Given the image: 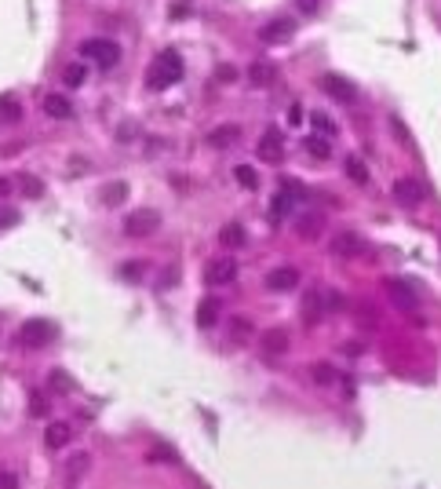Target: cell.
I'll return each instance as SVG.
<instances>
[{"label": "cell", "instance_id": "cell-28", "mask_svg": "<svg viewBox=\"0 0 441 489\" xmlns=\"http://www.w3.org/2000/svg\"><path fill=\"white\" fill-rule=\"evenodd\" d=\"M346 175L354 179L357 186H365V183H369V169H365V161H361V157H346Z\"/></svg>", "mask_w": 441, "mask_h": 489}, {"label": "cell", "instance_id": "cell-18", "mask_svg": "<svg viewBox=\"0 0 441 489\" xmlns=\"http://www.w3.org/2000/svg\"><path fill=\"white\" fill-rule=\"evenodd\" d=\"M274 77H277V66H274V62H263V59H259V62H252V66H248V81H252L255 88H270V84H274Z\"/></svg>", "mask_w": 441, "mask_h": 489}, {"label": "cell", "instance_id": "cell-30", "mask_svg": "<svg viewBox=\"0 0 441 489\" xmlns=\"http://www.w3.org/2000/svg\"><path fill=\"white\" fill-rule=\"evenodd\" d=\"M310 376H314V383H321V387H329V383H335V369L329 362H317V365H310Z\"/></svg>", "mask_w": 441, "mask_h": 489}, {"label": "cell", "instance_id": "cell-19", "mask_svg": "<svg viewBox=\"0 0 441 489\" xmlns=\"http://www.w3.org/2000/svg\"><path fill=\"white\" fill-rule=\"evenodd\" d=\"M70 391H77V380L66 369H51L48 372V394H70Z\"/></svg>", "mask_w": 441, "mask_h": 489}, {"label": "cell", "instance_id": "cell-10", "mask_svg": "<svg viewBox=\"0 0 441 489\" xmlns=\"http://www.w3.org/2000/svg\"><path fill=\"white\" fill-rule=\"evenodd\" d=\"M255 153H259V161H281V153H284V139L277 128H266L263 139L255 143Z\"/></svg>", "mask_w": 441, "mask_h": 489}, {"label": "cell", "instance_id": "cell-16", "mask_svg": "<svg viewBox=\"0 0 441 489\" xmlns=\"http://www.w3.org/2000/svg\"><path fill=\"white\" fill-rule=\"evenodd\" d=\"M219 314H223V303H219L215 296H204V300L197 303V325L201 329H212L219 321Z\"/></svg>", "mask_w": 441, "mask_h": 489}, {"label": "cell", "instance_id": "cell-11", "mask_svg": "<svg viewBox=\"0 0 441 489\" xmlns=\"http://www.w3.org/2000/svg\"><path fill=\"white\" fill-rule=\"evenodd\" d=\"M321 88L332 95V99H340V102H357V88L346 81V77H335V73H325L321 77Z\"/></svg>", "mask_w": 441, "mask_h": 489}, {"label": "cell", "instance_id": "cell-14", "mask_svg": "<svg viewBox=\"0 0 441 489\" xmlns=\"http://www.w3.org/2000/svg\"><path fill=\"white\" fill-rule=\"evenodd\" d=\"M391 300L401 307V311H416L420 307V292L409 285V281H391Z\"/></svg>", "mask_w": 441, "mask_h": 489}, {"label": "cell", "instance_id": "cell-2", "mask_svg": "<svg viewBox=\"0 0 441 489\" xmlns=\"http://www.w3.org/2000/svg\"><path fill=\"white\" fill-rule=\"evenodd\" d=\"M81 55L92 59V62H99L102 70H113L117 62H121V44H117V41H106V37H92V41L81 44Z\"/></svg>", "mask_w": 441, "mask_h": 489}, {"label": "cell", "instance_id": "cell-13", "mask_svg": "<svg viewBox=\"0 0 441 489\" xmlns=\"http://www.w3.org/2000/svg\"><path fill=\"white\" fill-rule=\"evenodd\" d=\"M292 33H295V22L292 19H270L263 30H259V37H263L266 44H281V41H288Z\"/></svg>", "mask_w": 441, "mask_h": 489}, {"label": "cell", "instance_id": "cell-35", "mask_svg": "<svg viewBox=\"0 0 441 489\" xmlns=\"http://www.w3.org/2000/svg\"><path fill=\"white\" fill-rule=\"evenodd\" d=\"M8 227H19V209L0 204V230H8Z\"/></svg>", "mask_w": 441, "mask_h": 489}, {"label": "cell", "instance_id": "cell-12", "mask_svg": "<svg viewBox=\"0 0 441 489\" xmlns=\"http://www.w3.org/2000/svg\"><path fill=\"white\" fill-rule=\"evenodd\" d=\"M295 285H300V270L295 267H277L266 274V289L270 292H292Z\"/></svg>", "mask_w": 441, "mask_h": 489}, {"label": "cell", "instance_id": "cell-37", "mask_svg": "<svg viewBox=\"0 0 441 489\" xmlns=\"http://www.w3.org/2000/svg\"><path fill=\"white\" fill-rule=\"evenodd\" d=\"M150 464H175V453L172 449H150Z\"/></svg>", "mask_w": 441, "mask_h": 489}, {"label": "cell", "instance_id": "cell-7", "mask_svg": "<svg viewBox=\"0 0 441 489\" xmlns=\"http://www.w3.org/2000/svg\"><path fill=\"white\" fill-rule=\"evenodd\" d=\"M391 194H394V201L401 204V209H416V204L427 198V190L416 183V179H409V175H401V179H394V186H391Z\"/></svg>", "mask_w": 441, "mask_h": 489}, {"label": "cell", "instance_id": "cell-9", "mask_svg": "<svg viewBox=\"0 0 441 489\" xmlns=\"http://www.w3.org/2000/svg\"><path fill=\"white\" fill-rule=\"evenodd\" d=\"M259 351H263L266 362H277V358L288 351V332L284 329H266L263 340H259Z\"/></svg>", "mask_w": 441, "mask_h": 489}, {"label": "cell", "instance_id": "cell-1", "mask_svg": "<svg viewBox=\"0 0 441 489\" xmlns=\"http://www.w3.org/2000/svg\"><path fill=\"white\" fill-rule=\"evenodd\" d=\"M183 81V55L172 48H164L157 59L150 62V70H146V84H150V92H164V88H172Z\"/></svg>", "mask_w": 441, "mask_h": 489}, {"label": "cell", "instance_id": "cell-34", "mask_svg": "<svg viewBox=\"0 0 441 489\" xmlns=\"http://www.w3.org/2000/svg\"><path fill=\"white\" fill-rule=\"evenodd\" d=\"M317 234H321V220H317V215L300 220V238H317Z\"/></svg>", "mask_w": 441, "mask_h": 489}, {"label": "cell", "instance_id": "cell-42", "mask_svg": "<svg viewBox=\"0 0 441 489\" xmlns=\"http://www.w3.org/2000/svg\"><path fill=\"white\" fill-rule=\"evenodd\" d=\"M11 194V183H8V179H0V198H8Z\"/></svg>", "mask_w": 441, "mask_h": 489}, {"label": "cell", "instance_id": "cell-4", "mask_svg": "<svg viewBox=\"0 0 441 489\" xmlns=\"http://www.w3.org/2000/svg\"><path fill=\"white\" fill-rule=\"evenodd\" d=\"M51 336H55V325L48 318H26L19 329V343H26V347H44Z\"/></svg>", "mask_w": 441, "mask_h": 489}, {"label": "cell", "instance_id": "cell-38", "mask_svg": "<svg viewBox=\"0 0 441 489\" xmlns=\"http://www.w3.org/2000/svg\"><path fill=\"white\" fill-rule=\"evenodd\" d=\"M30 413H33V416H44V413H48L44 394H30Z\"/></svg>", "mask_w": 441, "mask_h": 489}, {"label": "cell", "instance_id": "cell-20", "mask_svg": "<svg viewBox=\"0 0 441 489\" xmlns=\"http://www.w3.org/2000/svg\"><path fill=\"white\" fill-rule=\"evenodd\" d=\"M241 139V128L237 124H223V128H212V135H208V143L215 146V150H226V146H233Z\"/></svg>", "mask_w": 441, "mask_h": 489}, {"label": "cell", "instance_id": "cell-8", "mask_svg": "<svg viewBox=\"0 0 441 489\" xmlns=\"http://www.w3.org/2000/svg\"><path fill=\"white\" fill-rule=\"evenodd\" d=\"M233 278H237V263H233L230 256H219V260H212L208 270H204V285H230Z\"/></svg>", "mask_w": 441, "mask_h": 489}, {"label": "cell", "instance_id": "cell-23", "mask_svg": "<svg viewBox=\"0 0 441 489\" xmlns=\"http://www.w3.org/2000/svg\"><path fill=\"white\" fill-rule=\"evenodd\" d=\"M84 81H88V66H84V62H70V66L62 70V84H66V88H81Z\"/></svg>", "mask_w": 441, "mask_h": 489}, {"label": "cell", "instance_id": "cell-40", "mask_svg": "<svg viewBox=\"0 0 441 489\" xmlns=\"http://www.w3.org/2000/svg\"><path fill=\"white\" fill-rule=\"evenodd\" d=\"M288 121H292V124H300V121H303V106H292V113H288Z\"/></svg>", "mask_w": 441, "mask_h": 489}, {"label": "cell", "instance_id": "cell-3", "mask_svg": "<svg viewBox=\"0 0 441 489\" xmlns=\"http://www.w3.org/2000/svg\"><path fill=\"white\" fill-rule=\"evenodd\" d=\"M300 198H303V186H300V183H281L277 194H274V201H270V212H266L270 223H281L284 215L292 212V204L300 201Z\"/></svg>", "mask_w": 441, "mask_h": 489}, {"label": "cell", "instance_id": "cell-17", "mask_svg": "<svg viewBox=\"0 0 441 489\" xmlns=\"http://www.w3.org/2000/svg\"><path fill=\"white\" fill-rule=\"evenodd\" d=\"M44 113L55 121H70L73 117V102L66 95H44Z\"/></svg>", "mask_w": 441, "mask_h": 489}, {"label": "cell", "instance_id": "cell-27", "mask_svg": "<svg viewBox=\"0 0 441 489\" xmlns=\"http://www.w3.org/2000/svg\"><path fill=\"white\" fill-rule=\"evenodd\" d=\"M19 190H22V194L26 198H44V183H41V179H37V175H19V183H15Z\"/></svg>", "mask_w": 441, "mask_h": 489}, {"label": "cell", "instance_id": "cell-39", "mask_svg": "<svg viewBox=\"0 0 441 489\" xmlns=\"http://www.w3.org/2000/svg\"><path fill=\"white\" fill-rule=\"evenodd\" d=\"M0 486H19L15 474H8V471H0Z\"/></svg>", "mask_w": 441, "mask_h": 489}, {"label": "cell", "instance_id": "cell-41", "mask_svg": "<svg viewBox=\"0 0 441 489\" xmlns=\"http://www.w3.org/2000/svg\"><path fill=\"white\" fill-rule=\"evenodd\" d=\"M300 11H317V0H300Z\"/></svg>", "mask_w": 441, "mask_h": 489}, {"label": "cell", "instance_id": "cell-31", "mask_svg": "<svg viewBox=\"0 0 441 489\" xmlns=\"http://www.w3.org/2000/svg\"><path fill=\"white\" fill-rule=\"evenodd\" d=\"M88 460H92L88 453H77V457L70 460V464H66V479H81V474L88 471Z\"/></svg>", "mask_w": 441, "mask_h": 489}, {"label": "cell", "instance_id": "cell-6", "mask_svg": "<svg viewBox=\"0 0 441 489\" xmlns=\"http://www.w3.org/2000/svg\"><path fill=\"white\" fill-rule=\"evenodd\" d=\"M369 245L361 234H354V230H340V234L332 238V256H340V260H357V256H365Z\"/></svg>", "mask_w": 441, "mask_h": 489}, {"label": "cell", "instance_id": "cell-26", "mask_svg": "<svg viewBox=\"0 0 441 489\" xmlns=\"http://www.w3.org/2000/svg\"><path fill=\"white\" fill-rule=\"evenodd\" d=\"M124 198H128V183H121V179L102 186V204H110V209H113V204H121Z\"/></svg>", "mask_w": 441, "mask_h": 489}, {"label": "cell", "instance_id": "cell-15", "mask_svg": "<svg viewBox=\"0 0 441 489\" xmlns=\"http://www.w3.org/2000/svg\"><path fill=\"white\" fill-rule=\"evenodd\" d=\"M70 439H73V428H70L66 420L48 423V431H44V442H48V449H62V445H70Z\"/></svg>", "mask_w": 441, "mask_h": 489}, {"label": "cell", "instance_id": "cell-36", "mask_svg": "<svg viewBox=\"0 0 441 489\" xmlns=\"http://www.w3.org/2000/svg\"><path fill=\"white\" fill-rule=\"evenodd\" d=\"M215 81H219V84H233V81H237V66H230V62H223V66L215 70Z\"/></svg>", "mask_w": 441, "mask_h": 489}, {"label": "cell", "instance_id": "cell-25", "mask_svg": "<svg viewBox=\"0 0 441 489\" xmlns=\"http://www.w3.org/2000/svg\"><path fill=\"white\" fill-rule=\"evenodd\" d=\"M230 332H233V343H248L252 340V321L241 318V314H233L230 318Z\"/></svg>", "mask_w": 441, "mask_h": 489}, {"label": "cell", "instance_id": "cell-21", "mask_svg": "<svg viewBox=\"0 0 441 489\" xmlns=\"http://www.w3.org/2000/svg\"><path fill=\"white\" fill-rule=\"evenodd\" d=\"M22 121V102L15 95H0V124H15Z\"/></svg>", "mask_w": 441, "mask_h": 489}, {"label": "cell", "instance_id": "cell-33", "mask_svg": "<svg viewBox=\"0 0 441 489\" xmlns=\"http://www.w3.org/2000/svg\"><path fill=\"white\" fill-rule=\"evenodd\" d=\"M317 318H321V300H317V296H306V303H303V321H306V325H314Z\"/></svg>", "mask_w": 441, "mask_h": 489}, {"label": "cell", "instance_id": "cell-5", "mask_svg": "<svg viewBox=\"0 0 441 489\" xmlns=\"http://www.w3.org/2000/svg\"><path fill=\"white\" fill-rule=\"evenodd\" d=\"M157 227H161V212H157V209H135V212L124 220V234L146 238V234H153Z\"/></svg>", "mask_w": 441, "mask_h": 489}, {"label": "cell", "instance_id": "cell-32", "mask_svg": "<svg viewBox=\"0 0 441 489\" xmlns=\"http://www.w3.org/2000/svg\"><path fill=\"white\" fill-rule=\"evenodd\" d=\"M310 124H314V128H317L321 135H332V132H335V121L329 117V113H317V110L310 113Z\"/></svg>", "mask_w": 441, "mask_h": 489}, {"label": "cell", "instance_id": "cell-24", "mask_svg": "<svg viewBox=\"0 0 441 489\" xmlns=\"http://www.w3.org/2000/svg\"><path fill=\"white\" fill-rule=\"evenodd\" d=\"M306 153H310V157H317V161H329L332 157V143L325 135H310L306 139Z\"/></svg>", "mask_w": 441, "mask_h": 489}, {"label": "cell", "instance_id": "cell-29", "mask_svg": "<svg viewBox=\"0 0 441 489\" xmlns=\"http://www.w3.org/2000/svg\"><path fill=\"white\" fill-rule=\"evenodd\" d=\"M233 179H237L244 190H255V186H259V175H255L252 164H237V169H233Z\"/></svg>", "mask_w": 441, "mask_h": 489}, {"label": "cell", "instance_id": "cell-22", "mask_svg": "<svg viewBox=\"0 0 441 489\" xmlns=\"http://www.w3.org/2000/svg\"><path fill=\"white\" fill-rule=\"evenodd\" d=\"M219 241H223V249H241V245L248 241V234H244L241 223H230V227L219 230Z\"/></svg>", "mask_w": 441, "mask_h": 489}]
</instances>
